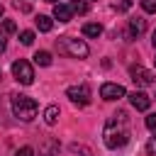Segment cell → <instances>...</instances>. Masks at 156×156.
Here are the masks:
<instances>
[{
  "label": "cell",
  "mask_w": 156,
  "mask_h": 156,
  "mask_svg": "<svg viewBox=\"0 0 156 156\" xmlns=\"http://www.w3.org/2000/svg\"><path fill=\"white\" fill-rule=\"evenodd\" d=\"M132 132H129V122H127V115L124 112H115L107 124H105V132H102V141L107 149H122L127 141H129Z\"/></svg>",
  "instance_id": "1"
},
{
  "label": "cell",
  "mask_w": 156,
  "mask_h": 156,
  "mask_svg": "<svg viewBox=\"0 0 156 156\" xmlns=\"http://www.w3.org/2000/svg\"><path fill=\"white\" fill-rule=\"evenodd\" d=\"M12 112L22 122H32L37 117V112H39V105L29 95H12Z\"/></svg>",
  "instance_id": "2"
},
{
  "label": "cell",
  "mask_w": 156,
  "mask_h": 156,
  "mask_svg": "<svg viewBox=\"0 0 156 156\" xmlns=\"http://www.w3.org/2000/svg\"><path fill=\"white\" fill-rule=\"evenodd\" d=\"M56 49H58V54L73 56V58H85L88 51H90L83 39H73V37H61V39H56Z\"/></svg>",
  "instance_id": "3"
},
{
  "label": "cell",
  "mask_w": 156,
  "mask_h": 156,
  "mask_svg": "<svg viewBox=\"0 0 156 156\" xmlns=\"http://www.w3.org/2000/svg\"><path fill=\"white\" fill-rule=\"evenodd\" d=\"M12 76H15V80L22 83V85H32V83H34V68H32V63L24 61V58H20V61L12 63Z\"/></svg>",
  "instance_id": "4"
},
{
  "label": "cell",
  "mask_w": 156,
  "mask_h": 156,
  "mask_svg": "<svg viewBox=\"0 0 156 156\" xmlns=\"http://www.w3.org/2000/svg\"><path fill=\"white\" fill-rule=\"evenodd\" d=\"M66 95H68V100H71L73 105H78V107H85V105L90 102V88H88V85H71V88L66 90Z\"/></svg>",
  "instance_id": "5"
},
{
  "label": "cell",
  "mask_w": 156,
  "mask_h": 156,
  "mask_svg": "<svg viewBox=\"0 0 156 156\" xmlns=\"http://www.w3.org/2000/svg\"><path fill=\"white\" fill-rule=\"evenodd\" d=\"M129 76H132V80H134V85H154L156 83V76L149 71V68H144V66H134L132 71H129Z\"/></svg>",
  "instance_id": "6"
},
{
  "label": "cell",
  "mask_w": 156,
  "mask_h": 156,
  "mask_svg": "<svg viewBox=\"0 0 156 156\" xmlns=\"http://www.w3.org/2000/svg\"><path fill=\"white\" fill-rule=\"evenodd\" d=\"M127 95V90H124V85H119V83H102L100 85V98L102 100H119V98H124Z\"/></svg>",
  "instance_id": "7"
},
{
  "label": "cell",
  "mask_w": 156,
  "mask_h": 156,
  "mask_svg": "<svg viewBox=\"0 0 156 156\" xmlns=\"http://www.w3.org/2000/svg\"><path fill=\"white\" fill-rule=\"evenodd\" d=\"M129 102H132V107L139 110V112H146V110L151 107V98H149L146 93H141V90H134V93L129 95Z\"/></svg>",
  "instance_id": "8"
},
{
  "label": "cell",
  "mask_w": 156,
  "mask_h": 156,
  "mask_svg": "<svg viewBox=\"0 0 156 156\" xmlns=\"http://www.w3.org/2000/svg\"><path fill=\"white\" fill-rule=\"evenodd\" d=\"M54 17H56L58 22H71V17H73V10H71V5L56 2V5H54Z\"/></svg>",
  "instance_id": "9"
},
{
  "label": "cell",
  "mask_w": 156,
  "mask_h": 156,
  "mask_svg": "<svg viewBox=\"0 0 156 156\" xmlns=\"http://www.w3.org/2000/svg\"><path fill=\"white\" fill-rule=\"evenodd\" d=\"M129 32H132V37H141L146 32V20L144 17H132L129 20Z\"/></svg>",
  "instance_id": "10"
},
{
  "label": "cell",
  "mask_w": 156,
  "mask_h": 156,
  "mask_svg": "<svg viewBox=\"0 0 156 156\" xmlns=\"http://www.w3.org/2000/svg\"><path fill=\"white\" fill-rule=\"evenodd\" d=\"M44 122L46 124H56L58 122V105H49L44 110Z\"/></svg>",
  "instance_id": "11"
},
{
  "label": "cell",
  "mask_w": 156,
  "mask_h": 156,
  "mask_svg": "<svg viewBox=\"0 0 156 156\" xmlns=\"http://www.w3.org/2000/svg\"><path fill=\"white\" fill-rule=\"evenodd\" d=\"M83 34H85V37H100V34H102V27H100L98 22H85V24H83Z\"/></svg>",
  "instance_id": "12"
},
{
  "label": "cell",
  "mask_w": 156,
  "mask_h": 156,
  "mask_svg": "<svg viewBox=\"0 0 156 156\" xmlns=\"http://www.w3.org/2000/svg\"><path fill=\"white\" fill-rule=\"evenodd\" d=\"M37 27H39V32H51L54 20H51L49 15H39V17H37Z\"/></svg>",
  "instance_id": "13"
},
{
  "label": "cell",
  "mask_w": 156,
  "mask_h": 156,
  "mask_svg": "<svg viewBox=\"0 0 156 156\" xmlns=\"http://www.w3.org/2000/svg\"><path fill=\"white\" fill-rule=\"evenodd\" d=\"M34 63L37 66H51V54L49 51H37L34 54Z\"/></svg>",
  "instance_id": "14"
},
{
  "label": "cell",
  "mask_w": 156,
  "mask_h": 156,
  "mask_svg": "<svg viewBox=\"0 0 156 156\" xmlns=\"http://www.w3.org/2000/svg\"><path fill=\"white\" fill-rule=\"evenodd\" d=\"M71 10H73V12H78V15H88L90 5H88L85 0H71Z\"/></svg>",
  "instance_id": "15"
},
{
  "label": "cell",
  "mask_w": 156,
  "mask_h": 156,
  "mask_svg": "<svg viewBox=\"0 0 156 156\" xmlns=\"http://www.w3.org/2000/svg\"><path fill=\"white\" fill-rule=\"evenodd\" d=\"M20 41H22L24 46H32V44H34V32H32V29L20 32Z\"/></svg>",
  "instance_id": "16"
},
{
  "label": "cell",
  "mask_w": 156,
  "mask_h": 156,
  "mask_svg": "<svg viewBox=\"0 0 156 156\" xmlns=\"http://www.w3.org/2000/svg\"><path fill=\"white\" fill-rule=\"evenodd\" d=\"M15 32H17V24L12 20H5L2 22V34H15Z\"/></svg>",
  "instance_id": "17"
},
{
  "label": "cell",
  "mask_w": 156,
  "mask_h": 156,
  "mask_svg": "<svg viewBox=\"0 0 156 156\" xmlns=\"http://www.w3.org/2000/svg\"><path fill=\"white\" fill-rule=\"evenodd\" d=\"M144 12H156V0H139Z\"/></svg>",
  "instance_id": "18"
},
{
  "label": "cell",
  "mask_w": 156,
  "mask_h": 156,
  "mask_svg": "<svg viewBox=\"0 0 156 156\" xmlns=\"http://www.w3.org/2000/svg\"><path fill=\"white\" fill-rule=\"evenodd\" d=\"M132 7V0H122V2H115V10L117 12H127Z\"/></svg>",
  "instance_id": "19"
},
{
  "label": "cell",
  "mask_w": 156,
  "mask_h": 156,
  "mask_svg": "<svg viewBox=\"0 0 156 156\" xmlns=\"http://www.w3.org/2000/svg\"><path fill=\"white\" fill-rule=\"evenodd\" d=\"M15 156H34V149L32 146H22V149L15 151Z\"/></svg>",
  "instance_id": "20"
},
{
  "label": "cell",
  "mask_w": 156,
  "mask_h": 156,
  "mask_svg": "<svg viewBox=\"0 0 156 156\" xmlns=\"http://www.w3.org/2000/svg\"><path fill=\"white\" fill-rule=\"evenodd\" d=\"M146 127L151 132H156V115H146Z\"/></svg>",
  "instance_id": "21"
},
{
  "label": "cell",
  "mask_w": 156,
  "mask_h": 156,
  "mask_svg": "<svg viewBox=\"0 0 156 156\" xmlns=\"http://www.w3.org/2000/svg\"><path fill=\"white\" fill-rule=\"evenodd\" d=\"M146 151H149L151 156H156V136H151V139H149V144H146Z\"/></svg>",
  "instance_id": "22"
},
{
  "label": "cell",
  "mask_w": 156,
  "mask_h": 156,
  "mask_svg": "<svg viewBox=\"0 0 156 156\" xmlns=\"http://www.w3.org/2000/svg\"><path fill=\"white\" fill-rule=\"evenodd\" d=\"M15 7L22 12H29V2H22V0H15Z\"/></svg>",
  "instance_id": "23"
},
{
  "label": "cell",
  "mask_w": 156,
  "mask_h": 156,
  "mask_svg": "<svg viewBox=\"0 0 156 156\" xmlns=\"http://www.w3.org/2000/svg\"><path fill=\"white\" fill-rule=\"evenodd\" d=\"M5 46H7V41H5V34H0V54L5 51Z\"/></svg>",
  "instance_id": "24"
},
{
  "label": "cell",
  "mask_w": 156,
  "mask_h": 156,
  "mask_svg": "<svg viewBox=\"0 0 156 156\" xmlns=\"http://www.w3.org/2000/svg\"><path fill=\"white\" fill-rule=\"evenodd\" d=\"M151 44H154V49H156V29H154V34H151Z\"/></svg>",
  "instance_id": "25"
},
{
  "label": "cell",
  "mask_w": 156,
  "mask_h": 156,
  "mask_svg": "<svg viewBox=\"0 0 156 156\" xmlns=\"http://www.w3.org/2000/svg\"><path fill=\"white\" fill-rule=\"evenodd\" d=\"M46 2H54V5H56V0H46Z\"/></svg>",
  "instance_id": "26"
},
{
  "label": "cell",
  "mask_w": 156,
  "mask_h": 156,
  "mask_svg": "<svg viewBox=\"0 0 156 156\" xmlns=\"http://www.w3.org/2000/svg\"><path fill=\"white\" fill-rule=\"evenodd\" d=\"M0 17H2V5H0Z\"/></svg>",
  "instance_id": "27"
}]
</instances>
